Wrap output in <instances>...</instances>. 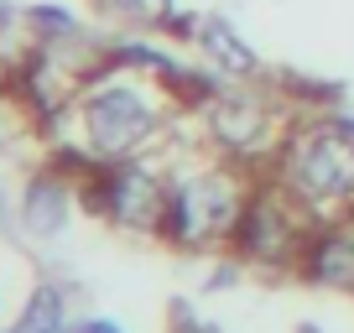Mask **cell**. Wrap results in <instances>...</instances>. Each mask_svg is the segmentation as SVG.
I'll use <instances>...</instances> for the list:
<instances>
[{
    "label": "cell",
    "instance_id": "1",
    "mask_svg": "<svg viewBox=\"0 0 354 333\" xmlns=\"http://www.w3.org/2000/svg\"><path fill=\"white\" fill-rule=\"evenodd\" d=\"M172 89V84H167ZM146 78L125 73V68H94L78 89L73 110L84 125V146L88 156L100 162H125V156H141L156 135L167 131V120L177 115L183 94H167Z\"/></svg>",
    "mask_w": 354,
    "mask_h": 333
},
{
    "label": "cell",
    "instance_id": "2",
    "mask_svg": "<svg viewBox=\"0 0 354 333\" xmlns=\"http://www.w3.org/2000/svg\"><path fill=\"white\" fill-rule=\"evenodd\" d=\"M271 182L308 213H339L354 203V141L333 120H297L271 156Z\"/></svg>",
    "mask_w": 354,
    "mask_h": 333
},
{
    "label": "cell",
    "instance_id": "3",
    "mask_svg": "<svg viewBox=\"0 0 354 333\" xmlns=\"http://www.w3.org/2000/svg\"><path fill=\"white\" fill-rule=\"evenodd\" d=\"M255 182L240 178V162H214V166H193L172 178V198H167V219H162V240L172 250H214L230 245L240 229V213L250 203Z\"/></svg>",
    "mask_w": 354,
    "mask_h": 333
},
{
    "label": "cell",
    "instance_id": "4",
    "mask_svg": "<svg viewBox=\"0 0 354 333\" xmlns=\"http://www.w3.org/2000/svg\"><path fill=\"white\" fill-rule=\"evenodd\" d=\"M78 193H84V203L100 213V219H110L115 229L162 234L172 178H167L162 166L141 162V156H125V162H100V172L88 182H78Z\"/></svg>",
    "mask_w": 354,
    "mask_h": 333
},
{
    "label": "cell",
    "instance_id": "5",
    "mask_svg": "<svg viewBox=\"0 0 354 333\" xmlns=\"http://www.w3.org/2000/svg\"><path fill=\"white\" fill-rule=\"evenodd\" d=\"M313 234V213L292 198L277 182H255L250 203L240 213V229H234L230 250L250 266H297L302 245Z\"/></svg>",
    "mask_w": 354,
    "mask_h": 333
},
{
    "label": "cell",
    "instance_id": "6",
    "mask_svg": "<svg viewBox=\"0 0 354 333\" xmlns=\"http://www.w3.org/2000/svg\"><path fill=\"white\" fill-rule=\"evenodd\" d=\"M203 125L230 162H255L266 151L277 156V146L297 120H287L271 94H214L203 104Z\"/></svg>",
    "mask_w": 354,
    "mask_h": 333
},
{
    "label": "cell",
    "instance_id": "7",
    "mask_svg": "<svg viewBox=\"0 0 354 333\" xmlns=\"http://www.w3.org/2000/svg\"><path fill=\"white\" fill-rule=\"evenodd\" d=\"M297 276L318 281V287H354V213L313 224L302 260H297Z\"/></svg>",
    "mask_w": 354,
    "mask_h": 333
},
{
    "label": "cell",
    "instance_id": "8",
    "mask_svg": "<svg viewBox=\"0 0 354 333\" xmlns=\"http://www.w3.org/2000/svg\"><path fill=\"white\" fill-rule=\"evenodd\" d=\"M73 198H78L73 178H63V172H32L21 188V224L32 234H42V240H53L73 219Z\"/></svg>",
    "mask_w": 354,
    "mask_h": 333
},
{
    "label": "cell",
    "instance_id": "9",
    "mask_svg": "<svg viewBox=\"0 0 354 333\" xmlns=\"http://www.w3.org/2000/svg\"><path fill=\"white\" fill-rule=\"evenodd\" d=\"M198 47L209 53L214 68H224L230 78H255L261 73V57L245 47L240 32H230V21H219V16H209V21L198 26Z\"/></svg>",
    "mask_w": 354,
    "mask_h": 333
},
{
    "label": "cell",
    "instance_id": "10",
    "mask_svg": "<svg viewBox=\"0 0 354 333\" xmlns=\"http://www.w3.org/2000/svg\"><path fill=\"white\" fill-rule=\"evenodd\" d=\"M11 333H68V292L53 287V281H42V287L32 292V302L21 307V318H16Z\"/></svg>",
    "mask_w": 354,
    "mask_h": 333
},
{
    "label": "cell",
    "instance_id": "11",
    "mask_svg": "<svg viewBox=\"0 0 354 333\" xmlns=\"http://www.w3.org/2000/svg\"><path fill=\"white\" fill-rule=\"evenodd\" d=\"M21 21L32 26L37 42H63V37L78 32V16L68 11V6H57V0H37V6H26Z\"/></svg>",
    "mask_w": 354,
    "mask_h": 333
},
{
    "label": "cell",
    "instance_id": "12",
    "mask_svg": "<svg viewBox=\"0 0 354 333\" xmlns=\"http://www.w3.org/2000/svg\"><path fill=\"white\" fill-rule=\"evenodd\" d=\"M110 6H115L120 16H131V21H146V26H162L167 16L177 11L172 0H110Z\"/></svg>",
    "mask_w": 354,
    "mask_h": 333
},
{
    "label": "cell",
    "instance_id": "13",
    "mask_svg": "<svg viewBox=\"0 0 354 333\" xmlns=\"http://www.w3.org/2000/svg\"><path fill=\"white\" fill-rule=\"evenodd\" d=\"M68 333H120V323H100L94 318V323H78V328H68Z\"/></svg>",
    "mask_w": 354,
    "mask_h": 333
},
{
    "label": "cell",
    "instance_id": "14",
    "mask_svg": "<svg viewBox=\"0 0 354 333\" xmlns=\"http://www.w3.org/2000/svg\"><path fill=\"white\" fill-rule=\"evenodd\" d=\"M333 125H339V131H344V135L354 141V115H333Z\"/></svg>",
    "mask_w": 354,
    "mask_h": 333
},
{
    "label": "cell",
    "instance_id": "15",
    "mask_svg": "<svg viewBox=\"0 0 354 333\" xmlns=\"http://www.w3.org/2000/svg\"><path fill=\"white\" fill-rule=\"evenodd\" d=\"M6 209H11V198H6V188H0V224H6Z\"/></svg>",
    "mask_w": 354,
    "mask_h": 333
},
{
    "label": "cell",
    "instance_id": "16",
    "mask_svg": "<svg viewBox=\"0 0 354 333\" xmlns=\"http://www.w3.org/2000/svg\"><path fill=\"white\" fill-rule=\"evenodd\" d=\"M0 26H11V11H6V0H0Z\"/></svg>",
    "mask_w": 354,
    "mask_h": 333
},
{
    "label": "cell",
    "instance_id": "17",
    "mask_svg": "<svg viewBox=\"0 0 354 333\" xmlns=\"http://www.w3.org/2000/svg\"><path fill=\"white\" fill-rule=\"evenodd\" d=\"M0 146H6V120H0Z\"/></svg>",
    "mask_w": 354,
    "mask_h": 333
},
{
    "label": "cell",
    "instance_id": "18",
    "mask_svg": "<svg viewBox=\"0 0 354 333\" xmlns=\"http://www.w3.org/2000/svg\"><path fill=\"white\" fill-rule=\"evenodd\" d=\"M302 333H318V328H302Z\"/></svg>",
    "mask_w": 354,
    "mask_h": 333
}]
</instances>
